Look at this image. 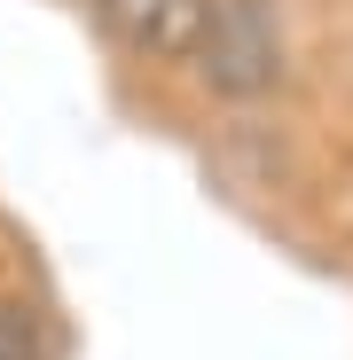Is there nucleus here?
I'll return each instance as SVG.
<instances>
[{"label":"nucleus","mask_w":353,"mask_h":360,"mask_svg":"<svg viewBox=\"0 0 353 360\" xmlns=\"http://www.w3.org/2000/svg\"><path fill=\"white\" fill-rule=\"evenodd\" d=\"M197 63H204V79H212L220 94H259V86H275L283 39H275L267 0H212V24H204Z\"/></svg>","instance_id":"1"},{"label":"nucleus","mask_w":353,"mask_h":360,"mask_svg":"<svg viewBox=\"0 0 353 360\" xmlns=\"http://www.w3.org/2000/svg\"><path fill=\"white\" fill-rule=\"evenodd\" d=\"M94 24L149 55V63H181V55L204 47V24H212V0H94Z\"/></svg>","instance_id":"2"},{"label":"nucleus","mask_w":353,"mask_h":360,"mask_svg":"<svg viewBox=\"0 0 353 360\" xmlns=\"http://www.w3.org/2000/svg\"><path fill=\"white\" fill-rule=\"evenodd\" d=\"M0 360H55V329L32 297H0Z\"/></svg>","instance_id":"3"}]
</instances>
